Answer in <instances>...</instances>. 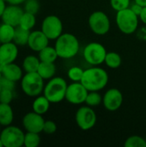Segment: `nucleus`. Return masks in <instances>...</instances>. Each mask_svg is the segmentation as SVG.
Masks as SVG:
<instances>
[{"label":"nucleus","instance_id":"f03ea898","mask_svg":"<svg viewBox=\"0 0 146 147\" xmlns=\"http://www.w3.org/2000/svg\"><path fill=\"white\" fill-rule=\"evenodd\" d=\"M54 47L57 51L59 58L63 59H70L74 58L79 52L80 44L78 39L72 34L63 33L57 40H55Z\"/></svg>","mask_w":146,"mask_h":147},{"label":"nucleus","instance_id":"412c9836","mask_svg":"<svg viewBox=\"0 0 146 147\" xmlns=\"http://www.w3.org/2000/svg\"><path fill=\"white\" fill-rule=\"evenodd\" d=\"M40 64V60L39 57L30 54L23 59L22 67L24 72H35L37 71Z\"/></svg>","mask_w":146,"mask_h":147},{"label":"nucleus","instance_id":"0eeeda50","mask_svg":"<svg viewBox=\"0 0 146 147\" xmlns=\"http://www.w3.org/2000/svg\"><path fill=\"white\" fill-rule=\"evenodd\" d=\"M106 47L99 42H90L83 49L84 60L91 65H99L104 63L107 55Z\"/></svg>","mask_w":146,"mask_h":147},{"label":"nucleus","instance_id":"ddd939ff","mask_svg":"<svg viewBox=\"0 0 146 147\" xmlns=\"http://www.w3.org/2000/svg\"><path fill=\"white\" fill-rule=\"evenodd\" d=\"M123 103V95L121 91L116 88L108 90L102 96V104L108 111L118 110Z\"/></svg>","mask_w":146,"mask_h":147},{"label":"nucleus","instance_id":"bb28decb","mask_svg":"<svg viewBox=\"0 0 146 147\" xmlns=\"http://www.w3.org/2000/svg\"><path fill=\"white\" fill-rule=\"evenodd\" d=\"M40 144V134L33 132H26L24 136V146L37 147Z\"/></svg>","mask_w":146,"mask_h":147},{"label":"nucleus","instance_id":"f704fd0d","mask_svg":"<svg viewBox=\"0 0 146 147\" xmlns=\"http://www.w3.org/2000/svg\"><path fill=\"white\" fill-rule=\"evenodd\" d=\"M0 85L2 87V89H9V90H15V83L3 77V78L0 81Z\"/></svg>","mask_w":146,"mask_h":147},{"label":"nucleus","instance_id":"f8f14e48","mask_svg":"<svg viewBox=\"0 0 146 147\" xmlns=\"http://www.w3.org/2000/svg\"><path fill=\"white\" fill-rule=\"evenodd\" d=\"M45 120L41 115L34 111L27 113L22 120V125L26 132L40 134L43 132Z\"/></svg>","mask_w":146,"mask_h":147},{"label":"nucleus","instance_id":"4c0bfd02","mask_svg":"<svg viewBox=\"0 0 146 147\" xmlns=\"http://www.w3.org/2000/svg\"><path fill=\"white\" fill-rule=\"evenodd\" d=\"M139 20H140L145 25H146V6L143 8L142 11H141V13H140V15H139Z\"/></svg>","mask_w":146,"mask_h":147},{"label":"nucleus","instance_id":"6ab92c4d","mask_svg":"<svg viewBox=\"0 0 146 147\" xmlns=\"http://www.w3.org/2000/svg\"><path fill=\"white\" fill-rule=\"evenodd\" d=\"M50 104V101L44 95H40L34 97V100L32 102V109L34 112L43 115L49 110Z\"/></svg>","mask_w":146,"mask_h":147},{"label":"nucleus","instance_id":"b1692460","mask_svg":"<svg viewBox=\"0 0 146 147\" xmlns=\"http://www.w3.org/2000/svg\"><path fill=\"white\" fill-rule=\"evenodd\" d=\"M30 31L22 28L21 27H15V34L13 38V42L16 44L18 47H23L28 45V38H29Z\"/></svg>","mask_w":146,"mask_h":147},{"label":"nucleus","instance_id":"f3484780","mask_svg":"<svg viewBox=\"0 0 146 147\" xmlns=\"http://www.w3.org/2000/svg\"><path fill=\"white\" fill-rule=\"evenodd\" d=\"M1 68H2L3 77L15 83L21 81L22 78L24 75L23 74L24 71L22 67L15 64V62L8 64V65H4L1 66Z\"/></svg>","mask_w":146,"mask_h":147},{"label":"nucleus","instance_id":"c9c22d12","mask_svg":"<svg viewBox=\"0 0 146 147\" xmlns=\"http://www.w3.org/2000/svg\"><path fill=\"white\" fill-rule=\"evenodd\" d=\"M143 8H144L143 6H141L140 4H139V3H135V2H133V3L130 5V9H131L137 16H139V15H140V13H141Z\"/></svg>","mask_w":146,"mask_h":147},{"label":"nucleus","instance_id":"37998d69","mask_svg":"<svg viewBox=\"0 0 146 147\" xmlns=\"http://www.w3.org/2000/svg\"><path fill=\"white\" fill-rule=\"evenodd\" d=\"M2 127H2L1 124H0V133H1V131H2Z\"/></svg>","mask_w":146,"mask_h":147},{"label":"nucleus","instance_id":"9d476101","mask_svg":"<svg viewBox=\"0 0 146 147\" xmlns=\"http://www.w3.org/2000/svg\"><path fill=\"white\" fill-rule=\"evenodd\" d=\"M63 28L61 19L55 15H49L43 19L40 29L50 40H55L63 34Z\"/></svg>","mask_w":146,"mask_h":147},{"label":"nucleus","instance_id":"c03bdc74","mask_svg":"<svg viewBox=\"0 0 146 147\" xmlns=\"http://www.w3.org/2000/svg\"><path fill=\"white\" fill-rule=\"evenodd\" d=\"M1 90H2V87H1V85H0V93H1Z\"/></svg>","mask_w":146,"mask_h":147},{"label":"nucleus","instance_id":"c85d7f7f","mask_svg":"<svg viewBox=\"0 0 146 147\" xmlns=\"http://www.w3.org/2000/svg\"><path fill=\"white\" fill-rule=\"evenodd\" d=\"M124 146L126 147H146L145 139L139 135H133L126 139Z\"/></svg>","mask_w":146,"mask_h":147},{"label":"nucleus","instance_id":"423d86ee","mask_svg":"<svg viewBox=\"0 0 146 147\" xmlns=\"http://www.w3.org/2000/svg\"><path fill=\"white\" fill-rule=\"evenodd\" d=\"M25 133L20 127L9 125L3 127L0 133V139L4 147H22L24 145Z\"/></svg>","mask_w":146,"mask_h":147},{"label":"nucleus","instance_id":"e433bc0d","mask_svg":"<svg viewBox=\"0 0 146 147\" xmlns=\"http://www.w3.org/2000/svg\"><path fill=\"white\" fill-rule=\"evenodd\" d=\"M26 0H5L7 4H13V5H22L25 3Z\"/></svg>","mask_w":146,"mask_h":147},{"label":"nucleus","instance_id":"39448f33","mask_svg":"<svg viewBox=\"0 0 146 147\" xmlns=\"http://www.w3.org/2000/svg\"><path fill=\"white\" fill-rule=\"evenodd\" d=\"M139 17L137 16L130 7L116 13L115 22L119 30L125 34H132L139 28Z\"/></svg>","mask_w":146,"mask_h":147},{"label":"nucleus","instance_id":"9b49d317","mask_svg":"<svg viewBox=\"0 0 146 147\" xmlns=\"http://www.w3.org/2000/svg\"><path fill=\"white\" fill-rule=\"evenodd\" d=\"M89 90L83 86L81 82H72L68 85L65 100L74 105H80L85 102Z\"/></svg>","mask_w":146,"mask_h":147},{"label":"nucleus","instance_id":"a211bd4d","mask_svg":"<svg viewBox=\"0 0 146 147\" xmlns=\"http://www.w3.org/2000/svg\"><path fill=\"white\" fill-rule=\"evenodd\" d=\"M14 121V111L10 104L0 102V124L2 127H7L12 124Z\"/></svg>","mask_w":146,"mask_h":147},{"label":"nucleus","instance_id":"79ce46f5","mask_svg":"<svg viewBox=\"0 0 146 147\" xmlns=\"http://www.w3.org/2000/svg\"><path fill=\"white\" fill-rule=\"evenodd\" d=\"M3 146V142H2V140H1V139H0V147Z\"/></svg>","mask_w":146,"mask_h":147},{"label":"nucleus","instance_id":"cd10ccee","mask_svg":"<svg viewBox=\"0 0 146 147\" xmlns=\"http://www.w3.org/2000/svg\"><path fill=\"white\" fill-rule=\"evenodd\" d=\"M84 103L91 108L97 107L102 103V96L98 93V91H89Z\"/></svg>","mask_w":146,"mask_h":147},{"label":"nucleus","instance_id":"5701e85b","mask_svg":"<svg viewBox=\"0 0 146 147\" xmlns=\"http://www.w3.org/2000/svg\"><path fill=\"white\" fill-rule=\"evenodd\" d=\"M15 27L8 23L2 22L0 24V40L2 43H7L13 41Z\"/></svg>","mask_w":146,"mask_h":147},{"label":"nucleus","instance_id":"393cba45","mask_svg":"<svg viewBox=\"0 0 146 147\" xmlns=\"http://www.w3.org/2000/svg\"><path fill=\"white\" fill-rule=\"evenodd\" d=\"M35 24H36L35 15L24 11V13H23L21 20H20L19 27H21L23 29L31 31L34 28Z\"/></svg>","mask_w":146,"mask_h":147},{"label":"nucleus","instance_id":"2f4dec72","mask_svg":"<svg viewBox=\"0 0 146 147\" xmlns=\"http://www.w3.org/2000/svg\"><path fill=\"white\" fill-rule=\"evenodd\" d=\"M110 5L116 12L127 9L131 5V0H110Z\"/></svg>","mask_w":146,"mask_h":147},{"label":"nucleus","instance_id":"aec40b11","mask_svg":"<svg viewBox=\"0 0 146 147\" xmlns=\"http://www.w3.org/2000/svg\"><path fill=\"white\" fill-rule=\"evenodd\" d=\"M56 65L52 62H41L39 65L37 72L44 80H49L55 77L56 74Z\"/></svg>","mask_w":146,"mask_h":147},{"label":"nucleus","instance_id":"7ed1b4c3","mask_svg":"<svg viewBox=\"0 0 146 147\" xmlns=\"http://www.w3.org/2000/svg\"><path fill=\"white\" fill-rule=\"evenodd\" d=\"M68 84L61 77H53L47 80L43 90V95L51 103H59L65 99Z\"/></svg>","mask_w":146,"mask_h":147},{"label":"nucleus","instance_id":"49530a36","mask_svg":"<svg viewBox=\"0 0 146 147\" xmlns=\"http://www.w3.org/2000/svg\"><path fill=\"white\" fill-rule=\"evenodd\" d=\"M145 141H146V139H145Z\"/></svg>","mask_w":146,"mask_h":147},{"label":"nucleus","instance_id":"a19ab883","mask_svg":"<svg viewBox=\"0 0 146 147\" xmlns=\"http://www.w3.org/2000/svg\"><path fill=\"white\" fill-rule=\"evenodd\" d=\"M2 78H3V72H2V68L0 66V81H1Z\"/></svg>","mask_w":146,"mask_h":147},{"label":"nucleus","instance_id":"c756f323","mask_svg":"<svg viewBox=\"0 0 146 147\" xmlns=\"http://www.w3.org/2000/svg\"><path fill=\"white\" fill-rule=\"evenodd\" d=\"M84 70L79 66H72L67 71L68 78L72 82H81Z\"/></svg>","mask_w":146,"mask_h":147},{"label":"nucleus","instance_id":"4be33fe9","mask_svg":"<svg viewBox=\"0 0 146 147\" xmlns=\"http://www.w3.org/2000/svg\"><path fill=\"white\" fill-rule=\"evenodd\" d=\"M38 57L41 62H52L54 63L58 58L59 55L57 53V51L54 47L47 46L44 47L42 50H40L38 53Z\"/></svg>","mask_w":146,"mask_h":147},{"label":"nucleus","instance_id":"4468645a","mask_svg":"<svg viewBox=\"0 0 146 147\" xmlns=\"http://www.w3.org/2000/svg\"><path fill=\"white\" fill-rule=\"evenodd\" d=\"M23 13H24V9L23 8L21 7V5L8 4L2 15L1 17L2 22L8 23L14 27H17L19 26L20 20Z\"/></svg>","mask_w":146,"mask_h":147},{"label":"nucleus","instance_id":"6e6552de","mask_svg":"<svg viewBox=\"0 0 146 147\" xmlns=\"http://www.w3.org/2000/svg\"><path fill=\"white\" fill-rule=\"evenodd\" d=\"M88 23L90 30L96 35H105L111 28V22L108 16L102 11H94L89 17Z\"/></svg>","mask_w":146,"mask_h":147},{"label":"nucleus","instance_id":"1a4fd4ad","mask_svg":"<svg viewBox=\"0 0 146 147\" xmlns=\"http://www.w3.org/2000/svg\"><path fill=\"white\" fill-rule=\"evenodd\" d=\"M75 121L81 130L88 131L96 126L97 116L93 108L89 106H82L76 112Z\"/></svg>","mask_w":146,"mask_h":147},{"label":"nucleus","instance_id":"72a5a7b5","mask_svg":"<svg viewBox=\"0 0 146 147\" xmlns=\"http://www.w3.org/2000/svg\"><path fill=\"white\" fill-rule=\"evenodd\" d=\"M57 131V125L53 121H45L43 127V133L46 134H53Z\"/></svg>","mask_w":146,"mask_h":147},{"label":"nucleus","instance_id":"20e7f679","mask_svg":"<svg viewBox=\"0 0 146 147\" xmlns=\"http://www.w3.org/2000/svg\"><path fill=\"white\" fill-rule=\"evenodd\" d=\"M44 79L35 72H25L22 78L21 89L22 92L29 97H36L43 93L45 87Z\"/></svg>","mask_w":146,"mask_h":147},{"label":"nucleus","instance_id":"473e14b6","mask_svg":"<svg viewBox=\"0 0 146 147\" xmlns=\"http://www.w3.org/2000/svg\"><path fill=\"white\" fill-rule=\"evenodd\" d=\"M14 98V90L9 89H2L0 93V102L9 103L13 101Z\"/></svg>","mask_w":146,"mask_h":147},{"label":"nucleus","instance_id":"a18cd8bd","mask_svg":"<svg viewBox=\"0 0 146 147\" xmlns=\"http://www.w3.org/2000/svg\"><path fill=\"white\" fill-rule=\"evenodd\" d=\"M1 44H2V41H1V40H0V46H1Z\"/></svg>","mask_w":146,"mask_h":147},{"label":"nucleus","instance_id":"f257e3e1","mask_svg":"<svg viewBox=\"0 0 146 147\" xmlns=\"http://www.w3.org/2000/svg\"><path fill=\"white\" fill-rule=\"evenodd\" d=\"M108 79L106 70L98 65H92L84 70L81 83L89 91H100L107 86Z\"/></svg>","mask_w":146,"mask_h":147},{"label":"nucleus","instance_id":"58836bf2","mask_svg":"<svg viewBox=\"0 0 146 147\" xmlns=\"http://www.w3.org/2000/svg\"><path fill=\"white\" fill-rule=\"evenodd\" d=\"M6 6H7V3L5 2V0H0V19L2 17V15H3Z\"/></svg>","mask_w":146,"mask_h":147},{"label":"nucleus","instance_id":"ea45409f","mask_svg":"<svg viewBox=\"0 0 146 147\" xmlns=\"http://www.w3.org/2000/svg\"><path fill=\"white\" fill-rule=\"evenodd\" d=\"M133 2H135V3H139V4H140V5L143 6V7H145L146 6V0H133Z\"/></svg>","mask_w":146,"mask_h":147},{"label":"nucleus","instance_id":"7c9ffc66","mask_svg":"<svg viewBox=\"0 0 146 147\" xmlns=\"http://www.w3.org/2000/svg\"><path fill=\"white\" fill-rule=\"evenodd\" d=\"M40 8L39 0H26L23 3V9L25 12H28L36 15Z\"/></svg>","mask_w":146,"mask_h":147},{"label":"nucleus","instance_id":"2eb2a0df","mask_svg":"<svg viewBox=\"0 0 146 147\" xmlns=\"http://www.w3.org/2000/svg\"><path fill=\"white\" fill-rule=\"evenodd\" d=\"M18 46L13 41L2 43L0 46V65H8L15 61L19 54Z\"/></svg>","mask_w":146,"mask_h":147},{"label":"nucleus","instance_id":"a878e982","mask_svg":"<svg viewBox=\"0 0 146 147\" xmlns=\"http://www.w3.org/2000/svg\"><path fill=\"white\" fill-rule=\"evenodd\" d=\"M104 63L110 69H117L121 65L122 59H121L120 55L118 53L108 52L107 53Z\"/></svg>","mask_w":146,"mask_h":147},{"label":"nucleus","instance_id":"dca6fc26","mask_svg":"<svg viewBox=\"0 0 146 147\" xmlns=\"http://www.w3.org/2000/svg\"><path fill=\"white\" fill-rule=\"evenodd\" d=\"M49 39L47 36L40 30H33L30 31L28 47L34 52L39 53L44 47L49 45Z\"/></svg>","mask_w":146,"mask_h":147}]
</instances>
